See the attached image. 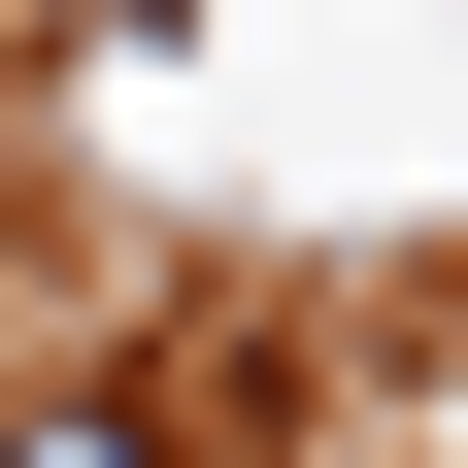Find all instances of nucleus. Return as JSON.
<instances>
[{
  "instance_id": "f257e3e1",
  "label": "nucleus",
  "mask_w": 468,
  "mask_h": 468,
  "mask_svg": "<svg viewBox=\"0 0 468 468\" xmlns=\"http://www.w3.org/2000/svg\"><path fill=\"white\" fill-rule=\"evenodd\" d=\"M0 468H201V435H167V401H34Z\"/></svg>"
}]
</instances>
